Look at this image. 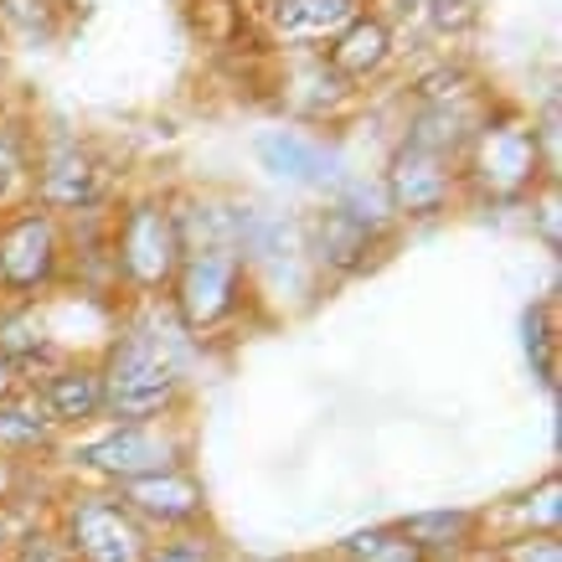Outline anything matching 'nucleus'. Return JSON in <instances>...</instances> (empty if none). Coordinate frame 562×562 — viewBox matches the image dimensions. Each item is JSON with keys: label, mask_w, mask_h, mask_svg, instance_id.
<instances>
[{"label": "nucleus", "mask_w": 562, "mask_h": 562, "mask_svg": "<svg viewBox=\"0 0 562 562\" xmlns=\"http://www.w3.org/2000/svg\"><path fill=\"white\" fill-rule=\"evenodd\" d=\"M176 387V361L166 357V346L155 336H139V341H124L114 351V367L103 376V403L120 413V418H139V413H155Z\"/></svg>", "instance_id": "f257e3e1"}, {"label": "nucleus", "mask_w": 562, "mask_h": 562, "mask_svg": "<svg viewBox=\"0 0 562 562\" xmlns=\"http://www.w3.org/2000/svg\"><path fill=\"white\" fill-rule=\"evenodd\" d=\"M176 254H181V238H176L171 212H160V206H135V212L124 217L120 263L135 284H145V290L166 284V279L176 273V263H181Z\"/></svg>", "instance_id": "f03ea898"}, {"label": "nucleus", "mask_w": 562, "mask_h": 562, "mask_svg": "<svg viewBox=\"0 0 562 562\" xmlns=\"http://www.w3.org/2000/svg\"><path fill=\"white\" fill-rule=\"evenodd\" d=\"M361 0H258V21L273 42H321L357 21Z\"/></svg>", "instance_id": "7ed1b4c3"}, {"label": "nucleus", "mask_w": 562, "mask_h": 562, "mask_svg": "<svg viewBox=\"0 0 562 562\" xmlns=\"http://www.w3.org/2000/svg\"><path fill=\"white\" fill-rule=\"evenodd\" d=\"M57 269V233H52L47 217H16L5 233H0V273L5 284L16 290H36L42 279H52Z\"/></svg>", "instance_id": "20e7f679"}, {"label": "nucleus", "mask_w": 562, "mask_h": 562, "mask_svg": "<svg viewBox=\"0 0 562 562\" xmlns=\"http://www.w3.org/2000/svg\"><path fill=\"white\" fill-rule=\"evenodd\" d=\"M233 294H238L233 258L196 254L187 269H181V315H187V325H217L222 315L233 310Z\"/></svg>", "instance_id": "39448f33"}, {"label": "nucleus", "mask_w": 562, "mask_h": 562, "mask_svg": "<svg viewBox=\"0 0 562 562\" xmlns=\"http://www.w3.org/2000/svg\"><path fill=\"white\" fill-rule=\"evenodd\" d=\"M475 171L495 191H521L531 181V171H537V135L521 130V124L485 130L475 145Z\"/></svg>", "instance_id": "423d86ee"}, {"label": "nucleus", "mask_w": 562, "mask_h": 562, "mask_svg": "<svg viewBox=\"0 0 562 562\" xmlns=\"http://www.w3.org/2000/svg\"><path fill=\"white\" fill-rule=\"evenodd\" d=\"M72 537L88 562H135L139 558V531L135 521L109 506V501H88L83 512L72 516Z\"/></svg>", "instance_id": "0eeeda50"}, {"label": "nucleus", "mask_w": 562, "mask_h": 562, "mask_svg": "<svg viewBox=\"0 0 562 562\" xmlns=\"http://www.w3.org/2000/svg\"><path fill=\"white\" fill-rule=\"evenodd\" d=\"M78 460L93 464V470H103V475L139 480V475H160L166 460H171V449L155 439V434H145V428H120V434H109V439L88 443Z\"/></svg>", "instance_id": "6e6552de"}, {"label": "nucleus", "mask_w": 562, "mask_h": 562, "mask_svg": "<svg viewBox=\"0 0 562 562\" xmlns=\"http://www.w3.org/2000/svg\"><path fill=\"white\" fill-rule=\"evenodd\" d=\"M258 160L269 166L273 176H284V181H305V187H330L336 176H341V155L315 145L305 135H263L258 139Z\"/></svg>", "instance_id": "1a4fd4ad"}, {"label": "nucleus", "mask_w": 562, "mask_h": 562, "mask_svg": "<svg viewBox=\"0 0 562 562\" xmlns=\"http://www.w3.org/2000/svg\"><path fill=\"white\" fill-rule=\"evenodd\" d=\"M443 196H449V171H443V155H428L418 145L397 155V166H392V202L403 206V212H439Z\"/></svg>", "instance_id": "9d476101"}, {"label": "nucleus", "mask_w": 562, "mask_h": 562, "mask_svg": "<svg viewBox=\"0 0 562 562\" xmlns=\"http://www.w3.org/2000/svg\"><path fill=\"white\" fill-rule=\"evenodd\" d=\"M124 501L130 506H139L145 516H160V521H187V516L202 512V491L191 485V480L181 475H139L124 485Z\"/></svg>", "instance_id": "9b49d317"}, {"label": "nucleus", "mask_w": 562, "mask_h": 562, "mask_svg": "<svg viewBox=\"0 0 562 562\" xmlns=\"http://www.w3.org/2000/svg\"><path fill=\"white\" fill-rule=\"evenodd\" d=\"M382 57H387V26L382 21H351L341 36H336V47H330V68L346 72V78H367L372 68H382Z\"/></svg>", "instance_id": "f8f14e48"}, {"label": "nucleus", "mask_w": 562, "mask_h": 562, "mask_svg": "<svg viewBox=\"0 0 562 562\" xmlns=\"http://www.w3.org/2000/svg\"><path fill=\"white\" fill-rule=\"evenodd\" d=\"M42 191L57 206H83V202H93L99 181H93V166L78 150H57L47 160V171H42Z\"/></svg>", "instance_id": "ddd939ff"}, {"label": "nucleus", "mask_w": 562, "mask_h": 562, "mask_svg": "<svg viewBox=\"0 0 562 562\" xmlns=\"http://www.w3.org/2000/svg\"><path fill=\"white\" fill-rule=\"evenodd\" d=\"M321 254L336 263V269H361L367 254H372V227L357 217H346V212H330L321 222Z\"/></svg>", "instance_id": "4468645a"}, {"label": "nucleus", "mask_w": 562, "mask_h": 562, "mask_svg": "<svg viewBox=\"0 0 562 562\" xmlns=\"http://www.w3.org/2000/svg\"><path fill=\"white\" fill-rule=\"evenodd\" d=\"M47 403L57 418H88L103 408V376L99 372H57L47 382Z\"/></svg>", "instance_id": "2eb2a0df"}, {"label": "nucleus", "mask_w": 562, "mask_h": 562, "mask_svg": "<svg viewBox=\"0 0 562 562\" xmlns=\"http://www.w3.org/2000/svg\"><path fill=\"white\" fill-rule=\"evenodd\" d=\"M464 531H470V516L464 512H439V516H413L403 537L413 547H443V542H460Z\"/></svg>", "instance_id": "dca6fc26"}, {"label": "nucleus", "mask_w": 562, "mask_h": 562, "mask_svg": "<svg viewBox=\"0 0 562 562\" xmlns=\"http://www.w3.org/2000/svg\"><path fill=\"white\" fill-rule=\"evenodd\" d=\"M346 552L361 558V562H418V547L397 542V537H387V531H361V537L346 542Z\"/></svg>", "instance_id": "f3484780"}, {"label": "nucleus", "mask_w": 562, "mask_h": 562, "mask_svg": "<svg viewBox=\"0 0 562 562\" xmlns=\"http://www.w3.org/2000/svg\"><path fill=\"white\" fill-rule=\"evenodd\" d=\"M0 16L21 26L32 36H47L52 32V16H47V0H0Z\"/></svg>", "instance_id": "a211bd4d"}, {"label": "nucleus", "mask_w": 562, "mask_h": 562, "mask_svg": "<svg viewBox=\"0 0 562 562\" xmlns=\"http://www.w3.org/2000/svg\"><path fill=\"white\" fill-rule=\"evenodd\" d=\"M0 443H42V424L21 408H0Z\"/></svg>", "instance_id": "6ab92c4d"}, {"label": "nucleus", "mask_w": 562, "mask_h": 562, "mask_svg": "<svg viewBox=\"0 0 562 562\" xmlns=\"http://www.w3.org/2000/svg\"><path fill=\"white\" fill-rule=\"evenodd\" d=\"M480 11H475V0H434V21H439L443 32L449 26H470Z\"/></svg>", "instance_id": "aec40b11"}, {"label": "nucleus", "mask_w": 562, "mask_h": 562, "mask_svg": "<svg viewBox=\"0 0 562 562\" xmlns=\"http://www.w3.org/2000/svg\"><path fill=\"white\" fill-rule=\"evenodd\" d=\"M512 562H562L558 542H531V547H512Z\"/></svg>", "instance_id": "412c9836"}, {"label": "nucleus", "mask_w": 562, "mask_h": 562, "mask_svg": "<svg viewBox=\"0 0 562 562\" xmlns=\"http://www.w3.org/2000/svg\"><path fill=\"white\" fill-rule=\"evenodd\" d=\"M155 562H206V558L196 552V547H166V552H160Z\"/></svg>", "instance_id": "4be33fe9"}, {"label": "nucleus", "mask_w": 562, "mask_h": 562, "mask_svg": "<svg viewBox=\"0 0 562 562\" xmlns=\"http://www.w3.org/2000/svg\"><path fill=\"white\" fill-rule=\"evenodd\" d=\"M5 382H11V361H5V351H0V392H5Z\"/></svg>", "instance_id": "5701e85b"}]
</instances>
